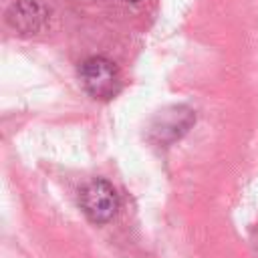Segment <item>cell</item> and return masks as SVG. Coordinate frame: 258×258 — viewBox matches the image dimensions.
Masks as SVG:
<instances>
[{"label":"cell","instance_id":"obj_4","mask_svg":"<svg viewBox=\"0 0 258 258\" xmlns=\"http://www.w3.org/2000/svg\"><path fill=\"white\" fill-rule=\"evenodd\" d=\"M129 2H139V0H129Z\"/></svg>","mask_w":258,"mask_h":258},{"label":"cell","instance_id":"obj_1","mask_svg":"<svg viewBox=\"0 0 258 258\" xmlns=\"http://www.w3.org/2000/svg\"><path fill=\"white\" fill-rule=\"evenodd\" d=\"M81 83L85 91L99 101H107L119 91V73L115 64L105 56H91L83 60L79 69Z\"/></svg>","mask_w":258,"mask_h":258},{"label":"cell","instance_id":"obj_3","mask_svg":"<svg viewBox=\"0 0 258 258\" xmlns=\"http://www.w3.org/2000/svg\"><path fill=\"white\" fill-rule=\"evenodd\" d=\"M8 20L14 28H18L24 34L36 32L40 30V26L44 24V10L36 4V2H18L10 8L8 12Z\"/></svg>","mask_w":258,"mask_h":258},{"label":"cell","instance_id":"obj_2","mask_svg":"<svg viewBox=\"0 0 258 258\" xmlns=\"http://www.w3.org/2000/svg\"><path fill=\"white\" fill-rule=\"evenodd\" d=\"M79 204H81L83 214L91 222L105 224L117 214L119 196L109 181L97 177V179H91L89 183L83 185V189L79 194Z\"/></svg>","mask_w":258,"mask_h":258}]
</instances>
